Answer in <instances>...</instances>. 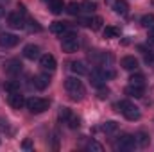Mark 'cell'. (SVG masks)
<instances>
[{
  "label": "cell",
  "mask_w": 154,
  "mask_h": 152,
  "mask_svg": "<svg viewBox=\"0 0 154 152\" xmlns=\"http://www.w3.org/2000/svg\"><path fill=\"white\" fill-rule=\"evenodd\" d=\"M65 90H66V93H68V97L72 100H82L84 95H86V88H84V84L77 77L65 79Z\"/></svg>",
  "instance_id": "6da1fadb"
},
{
  "label": "cell",
  "mask_w": 154,
  "mask_h": 152,
  "mask_svg": "<svg viewBox=\"0 0 154 152\" xmlns=\"http://www.w3.org/2000/svg\"><path fill=\"white\" fill-rule=\"evenodd\" d=\"M116 111H120V113L124 114L129 122H136V120H140V109L131 102V100H120V102H116Z\"/></svg>",
  "instance_id": "7a4b0ae2"
},
{
  "label": "cell",
  "mask_w": 154,
  "mask_h": 152,
  "mask_svg": "<svg viewBox=\"0 0 154 152\" xmlns=\"http://www.w3.org/2000/svg\"><path fill=\"white\" fill-rule=\"evenodd\" d=\"M7 23L11 29H25V5L23 4H18V11L11 13L7 16Z\"/></svg>",
  "instance_id": "3957f363"
},
{
  "label": "cell",
  "mask_w": 154,
  "mask_h": 152,
  "mask_svg": "<svg viewBox=\"0 0 154 152\" xmlns=\"http://www.w3.org/2000/svg\"><path fill=\"white\" fill-rule=\"evenodd\" d=\"M25 106H27V109H29L31 113L39 114V113H43V111L48 109L50 102H48L47 99H41V97H31V99L25 100Z\"/></svg>",
  "instance_id": "277c9868"
},
{
  "label": "cell",
  "mask_w": 154,
  "mask_h": 152,
  "mask_svg": "<svg viewBox=\"0 0 154 152\" xmlns=\"http://www.w3.org/2000/svg\"><path fill=\"white\" fill-rule=\"evenodd\" d=\"M79 36L74 34V32H70V34H66L65 39H63V43H61V48H63V52H66V54H72V52H77V48H79Z\"/></svg>",
  "instance_id": "5b68a950"
},
{
  "label": "cell",
  "mask_w": 154,
  "mask_h": 152,
  "mask_svg": "<svg viewBox=\"0 0 154 152\" xmlns=\"http://www.w3.org/2000/svg\"><path fill=\"white\" fill-rule=\"evenodd\" d=\"M134 147H138V145H136V140L133 134H124L116 141V149H120V150H133Z\"/></svg>",
  "instance_id": "8992f818"
},
{
  "label": "cell",
  "mask_w": 154,
  "mask_h": 152,
  "mask_svg": "<svg viewBox=\"0 0 154 152\" xmlns=\"http://www.w3.org/2000/svg\"><path fill=\"white\" fill-rule=\"evenodd\" d=\"M20 38L16 34H11V32H2L0 34V47L2 48H13L18 45Z\"/></svg>",
  "instance_id": "52a82bcc"
},
{
  "label": "cell",
  "mask_w": 154,
  "mask_h": 152,
  "mask_svg": "<svg viewBox=\"0 0 154 152\" xmlns=\"http://www.w3.org/2000/svg\"><path fill=\"white\" fill-rule=\"evenodd\" d=\"M39 66H41L43 70L54 72L56 66H57V61H56V57H54L52 54H43V56H39Z\"/></svg>",
  "instance_id": "ba28073f"
},
{
  "label": "cell",
  "mask_w": 154,
  "mask_h": 152,
  "mask_svg": "<svg viewBox=\"0 0 154 152\" xmlns=\"http://www.w3.org/2000/svg\"><path fill=\"white\" fill-rule=\"evenodd\" d=\"M4 72L7 75H18L22 72V63L18 59H9L4 63Z\"/></svg>",
  "instance_id": "9c48e42d"
},
{
  "label": "cell",
  "mask_w": 154,
  "mask_h": 152,
  "mask_svg": "<svg viewBox=\"0 0 154 152\" xmlns=\"http://www.w3.org/2000/svg\"><path fill=\"white\" fill-rule=\"evenodd\" d=\"M120 65H122V68L127 70V72H136V70H138V59H136L134 56H124L122 61H120Z\"/></svg>",
  "instance_id": "30bf717a"
},
{
  "label": "cell",
  "mask_w": 154,
  "mask_h": 152,
  "mask_svg": "<svg viewBox=\"0 0 154 152\" xmlns=\"http://www.w3.org/2000/svg\"><path fill=\"white\" fill-rule=\"evenodd\" d=\"M41 50H39L38 45H34V43H29V45H25L23 47V57H27V59H31V61H34V59H39V54Z\"/></svg>",
  "instance_id": "8fae6325"
},
{
  "label": "cell",
  "mask_w": 154,
  "mask_h": 152,
  "mask_svg": "<svg viewBox=\"0 0 154 152\" xmlns=\"http://www.w3.org/2000/svg\"><path fill=\"white\" fill-rule=\"evenodd\" d=\"M9 104L13 109H22L25 106V99L20 91H14V93H9Z\"/></svg>",
  "instance_id": "7c38bea8"
},
{
  "label": "cell",
  "mask_w": 154,
  "mask_h": 152,
  "mask_svg": "<svg viewBox=\"0 0 154 152\" xmlns=\"http://www.w3.org/2000/svg\"><path fill=\"white\" fill-rule=\"evenodd\" d=\"M48 84H50V77L47 75V74H38V75H34V88H36V90L43 91V90L48 88Z\"/></svg>",
  "instance_id": "4fadbf2b"
},
{
  "label": "cell",
  "mask_w": 154,
  "mask_h": 152,
  "mask_svg": "<svg viewBox=\"0 0 154 152\" xmlns=\"http://www.w3.org/2000/svg\"><path fill=\"white\" fill-rule=\"evenodd\" d=\"M124 93H125L127 97H134V99H142V97H143V86H133V84H129V86H125V90H124Z\"/></svg>",
  "instance_id": "5bb4252c"
},
{
  "label": "cell",
  "mask_w": 154,
  "mask_h": 152,
  "mask_svg": "<svg viewBox=\"0 0 154 152\" xmlns=\"http://www.w3.org/2000/svg\"><path fill=\"white\" fill-rule=\"evenodd\" d=\"M134 140H136V145H138V147H142V149H143V147H147V145L151 143V136H149L145 131H138V132L134 134Z\"/></svg>",
  "instance_id": "9a60e30c"
},
{
  "label": "cell",
  "mask_w": 154,
  "mask_h": 152,
  "mask_svg": "<svg viewBox=\"0 0 154 152\" xmlns=\"http://www.w3.org/2000/svg\"><path fill=\"white\" fill-rule=\"evenodd\" d=\"M113 11L116 14H120V16H125L127 11H129V4L125 0H115L113 2Z\"/></svg>",
  "instance_id": "2e32d148"
},
{
  "label": "cell",
  "mask_w": 154,
  "mask_h": 152,
  "mask_svg": "<svg viewBox=\"0 0 154 152\" xmlns=\"http://www.w3.org/2000/svg\"><path fill=\"white\" fill-rule=\"evenodd\" d=\"M48 9L52 14H59V13H63L65 4H63V0H48Z\"/></svg>",
  "instance_id": "e0dca14e"
},
{
  "label": "cell",
  "mask_w": 154,
  "mask_h": 152,
  "mask_svg": "<svg viewBox=\"0 0 154 152\" xmlns=\"http://www.w3.org/2000/svg\"><path fill=\"white\" fill-rule=\"evenodd\" d=\"M70 70L77 74V75H86L88 74V68L84 66V63H81V61H74V63H70Z\"/></svg>",
  "instance_id": "ac0fdd59"
},
{
  "label": "cell",
  "mask_w": 154,
  "mask_h": 152,
  "mask_svg": "<svg viewBox=\"0 0 154 152\" xmlns=\"http://www.w3.org/2000/svg\"><path fill=\"white\" fill-rule=\"evenodd\" d=\"M66 23L65 22H54L52 25H50V32L52 34H61L63 36V32H66Z\"/></svg>",
  "instance_id": "d6986e66"
},
{
  "label": "cell",
  "mask_w": 154,
  "mask_h": 152,
  "mask_svg": "<svg viewBox=\"0 0 154 152\" xmlns=\"http://www.w3.org/2000/svg\"><path fill=\"white\" fill-rule=\"evenodd\" d=\"M90 82H91V86H95V88H102L104 86V77L99 74V70L97 72H93L91 75H90Z\"/></svg>",
  "instance_id": "ffe728a7"
},
{
  "label": "cell",
  "mask_w": 154,
  "mask_h": 152,
  "mask_svg": "<svg viewBox=\"0 0 154 152\" xmlns=\"http://www.w3.org/2000/svg\"><path fill=\"white\" fill-rule=\"evenodd\" d=\"M129 84H133V86H145V77L142 74H133L129 77Z\"/></svg>",
  "instance_id": "44dd1931"
},
{
  "label": "cell",
  "mask_w": 154,
  "mask_h": 152,
  "mask_svg": "<svg viewBox=\"0 0 154 152\" xmlns=\"http://www.w3.org/2000/svg\"><path fill=\"white\" fill-rule=\"evenodd\" d=\"M118 36H120V31H118L116 27H113V25H108V27L104 29V38L113 39V38H118Z\"/></svg>",
  "instance_id": "7402d4cb"
},
{
  "label": "cell",
  "mask_w": 154,
  "mask_h": 152,
  "mask_svg": "<svg viewBox=\"0 0 154 152\" xmlns=\"http://www.w3.org/2000/svg\"><path fill=\"white\" fill-rule=\"evenodd\" d=\"M104 132H115L116 129H118V123H116L115 120H108V122H104L102 123V127H100Z\"/></svg>",
  "instance_id": "603a6c76"
},
{
  "label": "cell",
  "mask_w": 154,
  "mask_h": 152,
  "mask_svg": "<svg viewBox=\"0 0 154 152\" xmlns=\"http://www.w3.org/2000/svg\"><path fill=\"white\" fill-rule=\"evenodd\" d=\"M25 29H27L29 32H41V25H39L36 20H29V22L25 23Z\"/></svg>",
  "instance_id": "cb8c5ba5"
},
{
  "label": "cell",
  "mask_w": 154,
  "mask_h": 152,
  "mask_svg": "<svg viewBox=\"0 0 154 152\" xmlns=\"http://www.w3.org/2000/svg\"><path fill=\"white\" fill-rule=\"evenodd\" d=\"M95 9H97V4H95V2H90V0H84V2H81V11L93 13Z\"/></svg>",
  "instance_id": "d4e9b609"
},
{
  "label": "cell",
  "mask_w": 154,
  "mask_h": 152,
  "mask_svg": "<svg viewBox=\"0 0 154 152\" xmlns=\"http://www.w3.org/2000/svg\"><path fill=\"white\" fill-rule=\"evenodd\" d=\"M88 25L91 27V31H99L102 27V18L100 16H93V18H90V23Z\"/></svg>",
  "instance_id": "484cf974"
},
{
  "label": "cell",
  "mask_w": 154,
  "mask_h": 152,
  "mask_svg": "<svg viewBox=\"0 0 154 152\" xmlns=\"http://www.w3.org/2000/svg\"><path fill=\"white\" fill-rule=\"evenodd\" d=\"M5 91H9V93H14V91H20V82L18 81H9V82H5Z\"/></svg>",
  "instance_id": "4316f807"
},
{
  "label": "cell",
  "mask_w": 154,
  "mask_h": 152,
  "mask_svg": "<svg viewBox=\"0 0 154 152\" xmlns=\"http://www.w3.org/2000/svg\"><path fill=\"white\" fill-rule=\"evenodd\" d=\"M142 25H143L145 29H151L154 25V14H145V16H142Z\"/></svg>",
  "instance_id": "83f0119b"
},
{
  "label": "cell",
  "mask_w": 154,
  "mask_h": 152,
  "mask_svg": "<svg viewBox=\"0 0 154 152\" xmlns=\"http://www.w3.org/2000/svg\"><path fill=\"white\" fill-rule=\"evenodd\" d=\"M66 11H68L70 14H74V16H77V14L81 13V4H77V2H72V4H68Z\"/></svg>",
  "instance_id": "f1b7e54d"
},
{
  "label": "cell",
  "mask_w": 154,
  "mask_h": 152,
  "mask_svg": "<svg viewBox=\"0 0 154 152\" xmlns=\"http://www.w3.org/2000/svg\"><path fill=\"white\" fill-rule=\"evenodd\" d=\"M66 123H68V127H70V129H77V127L81 125V120H79V116H75V114L72 113V116L66 120Z\"/></svg>",
  "instance_id": "f546056e"
},
{
  "label": "cell",
  "mask_w": 154,
  "mask_h": 152,
  "mask_svg": "<svg viewBox=\"0 0 154 152\" xmlns=\"http://www.w3.org/2000/svg\"><path fill=\"white\" fill-rule=\"evenodd\" d=\"M143 59H145V63H147L149 66H154V50L143 52Z\"/></svg>",
  "instance_id": "4dcf8cb0"
},
{
  "label": "cell",
  "mask_w": 154,
  "mask_h": 152,
  "mask_svg": "<svg viewBox=\"0 0 154 152\" xmlns=\"http://www.w3.org/2000/svg\"><path fill=\"white\" fill-rule=\"evenodd\" d=\"M70 116H72V111H70L68 108H61V109H59V120L66 122V120H68Z\"/></svg>",
  "instance_id": "1f68e13d"
},
{
  "label": "cell",
  "mask_w": 154,
  "mask_h": 152,
  "mask_svg": "<svg viewBox=\"0 0 154 152\" xmlns=\"http://www.w3.org/2000/svg\"><path fill=\"white\" fill-rule=\"evenodd\" d=\"M88 150H93V152H102L104 150V147L99 143V141H90L88 143Z\"/></svg>",
  "instance_id": "d6a6232c"
},
{
  "label": "cell",
  "mask_w": 154,
  "mask_h": 152,
  "mask_svg": "<svg viewBox=\"0 0 154 152\" xmlns=\"http://www.w3.org/2000/svg\"><path fill=\"white\" fill-rule=\"evenodd\" d=\"M22 149H23V150H31V149H32V140H31V138L23 140V143H22Z\"/></svg>",
  "instance_id": "836d02e7"
},
{
  "label": "cell",
  "mask_w": 154,
  "mask_h": 152,
  "mask_svg": "<svg viewBox=\"0 0 154 152\" xmlns=\"http://www.w3.org/2000/svg\"><path fill=\"white\" fill-rule=\"evenodd\" d=\"M7 129H9V123H7V120L0 118V132H5Z\"/></svg>",
  "instance_id": "e575fe53"
},
{
  "label": "cell",
  "mask_w": 154,
  "mask_h": 152,
  "mask_svg": "<svg viewBox=\"0 0 154 152\" xmlns=\"http://www.w3.org/2000/svg\"><path fill=\"white\" fill-rule=\"evenodd\" d=\"M108 93H109V90H104V86L99 88V99H108Z\"/></svg>",
  "instance_id": "d590c367"
},
{
  "label": "cell",
  "mask_w": 154,
  "mask_h": 152,
  "mask_svg": "<svg viewBox=\"0 0 154 152\" xmlns=\"http://www.w3.org/2000/svg\"><path fill=\"white\" fill-rule=\"evenodd\" d=\"M2 16H5V11H4V7L0 5V18H2Z\"/></svg>",
  "instance_id": "8d00e7d4"
},
{
  "label": "cell",
  "mask_w": 154,
  "mask_h": 152,
  "mask_svg": "<svg viewBox=\"0 0 154 152\" xmlns=\"http://www.w3.org/2000/svg\"><path fill=\"white\" fill-rule=\"evenodd\" d=\"M149 43H151V45H154V36H149Z\"/></svg>",
  "instance_id": "74e56055"
},
{
  "label": "cell",
  "mask_w": 154,
  "mask_h": 152,
  "mask_svg": "<svg viewBox=\"0 0 154 152\" xmlns=\"http://www.w3.org/2000/svg\"><path fill=\"white\" fill-rule=\"evenodd\" d=\"M43 2H48V0H43Z\"/></svg>",
  "instance_id": "f35d334b"
},
{
  "label": "cell",
  "mask_w": 154,
  "mask_h": 152,
  "mask_svg": "<svg viewBox=\"0 0 154 152\" xmlns=\"http://www.w3.org/2000/svg\"><path fill=\"white\" fill-rule=\"evenodd\" d=\"M2 2H4V0H2ZM5 2H7V0H5Z\"/></svg>",
  "instance_id": "ab89813d"
}]
</instances>
